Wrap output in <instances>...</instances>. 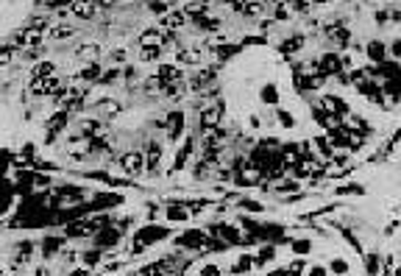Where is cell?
<instances>
[{"mask_svg": "<svg viewBox=\"0 0 401 276\" xmlns=\"http://www.w3.org/2000/svg\"><path fill=\"white\" fill-rule=\"evenodd\" d=\"M259 100H262V103H270V106H276V103L282 100V98H279V87H276V84H265V87H262Z\"/></svg>", "mask_w": 401, "mask_h": 276, "instance_id": "6da1fadb", "label": "cell"}, {"mask_svg": "<svg viewBox=\"0 0 401 276\" xmlns=\"http://www.w3.org/2000/svg\"><path fill=\"white\" fill-rule=\"evenodd\" d=\"M123 170H128V173H140V170H142V154L123 156Z\"/></svg>", "mask_w": 401, "mask_h": 276, "instance_id": "7a4b0ae2", "label": "cell"}, {"mask_svg": "<svg viewBox=\"0 0 401 276\" xmlns=\"http://www.w3.org/2000/svg\"><path fill=\"white\" fill-rule=\"evenodd\" d=\"M329 271H331V274H348V271H351V265H348L343 257H334V260L329 262Z\"/></svg>", "mask_w": 401, "mask_h": 276, "instance_id": "3957f363", "label": "cell"}, {"mask_svg": "<svg viewBox=\"0 0 401 276\" xmlns=\"http://www.w3.org/2000/svg\"><path fill=\"white\" fill-rule=\"evenodd\" d=\"M390 53H393L396 59H401V39H396V42H393V50H390Z\"/></svg>", "mask_w": 401, "mask_h": 276, "instance_id": "277c9868", "label": "cell"}]
</instances>
